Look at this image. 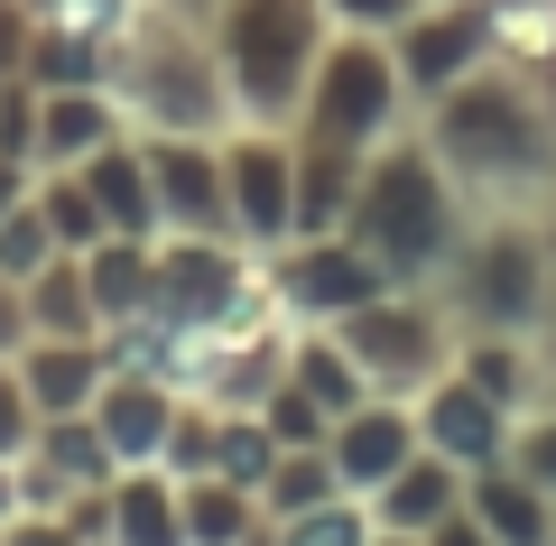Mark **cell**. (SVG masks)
Listing matches in <instances>:
<instances>
[{
    "label": "cell",
    "mask_w": 556,
    "mask_h": 546,
    "mask_svg": "<svg viewBox=\"0 0 556 546\" xmlns=\"http://www.w3.org/2000/svg\"><path fill=\"white\" fill-rule=\"evenodd\" d=\"M427 149L455 176V195L473 214H501V204H556V112L510 75V65H482L455 93L427 102Z\"/></svg>",
    "instance_id": "6da1fadb"
},
{
    "label": "cell",
    "mask_w": 556,
    "mask_h": 546,
    "mask_svg": "<svg viewBox=\"0 0 556 546\" xmlns=\"http://www.w3.org/2000/svg\"><path fill=\"white\" fill-rule=\"evenodd\" d=\"M464 223H473V204L455 195V176L437 167V149L417 130H390L362 157L353 223H343V232H353L399 288H437L445 259H455V241H464Z\"/></svg>",
    "instance_id": "7a4b0ae2"
},
{
    "label": "cell",
    "mask_w": 556,
    "mask_h": 546,
    "mask_svg": "<svg viewBox=\"0 0 556 546\" xmlns=\"http://www.w3.org/2000/svg\"><path fill=\"white\" fill-rule=\"evenodd\" d=\"M112 93L130 112V130H195L223 139L232 130V84H223L214 28L195 10H167V0H139L130 28L112 38Z\"/></svg>",
    "instance_id": "3957f363"
},
{
    "label": "cell",
    "mask_w": 556,
    "mask_h": 546,
    "mask_svg": "<svg viewBox=\"0 0 556 546\" xmlns=\"http://www.w3.org/2000/svg\"><path fill=\"white\" fill-rule=\"evenodd\" d=\"M214 28V56H223V84H232V112L251 130H298V102H306V75H316L325 38V0H214L204 10Z\"/></svg>",
    "instance_id": "277c9868"
},
{
    "label": "cell",
    "mask_w": 556,
    "mask_h": 546,
    "mask_svg": "<svg viewBox=\"0 0 556 546\" xmlns=\"http://www.w3.org/2000/svg\"><path fill=\"white\" fill-rule=\"evenodd\" d=\"M408 75H399V47L371 38V28H334L306 75V102H298V130L316 139H343V149H380L390 130H408Z\"/></svg>",
    "instance_id": "5b68a950"
},
{
    "label": "cell",
    "mask_w": 556,
    "mask_h": 546,
    "mask_svg": "<svg viewBox=\"0 0 556 546\" xmlns=\"http://www.w3.org/2000/svg\"><path fill=\"white\" fill-rule=\"evenodd\" d=\"M159 306L177 325L204 333H241V325H269L278 296L260 278V251L232 232H159Z\"/></svg>",
    "instance_id": "8992f818"
},
{
    "label": "cell",
    "mask_w": 556,
    "mask_h": 546,
    "mask_svg": "<svg viewBox=\"0 0 556 546\" xmlns=\"http://www.w3.org/2000/svg\"><path fill=\"white\" fill-rule=\"evenodd\" d=\"M334 333H343V352L362 361V380H371L380 398H417L445 361H455V315H445L437 288H380L371 306H353Z\"/></svg>",
    "instance_id": "52a82bcc"
},
{
    "label": "cell",
    "mask_w": 556,
    "mask_h": 546,
    "mask_svg": "<svg viewBox=\"0 0 556 546\" xmlns=\"http://www.w3.org/2000/svg\"><path fill=\"white\" fill-rule=\"evenodd\" d=\"M260 278H269V296H278V315H288V325H343V315L371 306L380 288H399V278L380 269L353 232L278 241V251H260Z\"/></svg>",
    "instance_id": "ba28073f"
},
{
    "label": "cell",
    "mask_w": 556,
    "mask_h": 546,
    "mask_svg": "<svg viewBox=\"0 0 556 546\" xmlns=\"http://www.w3.org/2000/svg\"><path fill=\"white\" fill-rule=\"evenodd\" d=\"M390 47H399V75H408V102L427 112V102L455 93L464 75L501 65V0H427Z\"/></svg>",
    "instance_id": "9c48e42d"
},
{
    "label": "cell",
    "mask_w": 556,
    "mask_h": 546,
    "mask_svg": "<svg viewBox=\"0 0 556 546\" xmlns=\"http://www.w3.org/2000/svg\"><path fill=\"white\" fill-rule=\"evenodd\" d=\"M223 186H232V232L251 251H278L298 232V149H288V130L232 120L223 130Z\"/></svg>",
    "instance_id": "30bf717a"
},
{
    "label": "cell",
    "mask_w": 556,
    "mask_h": 546,
    "mask_svg": "<svg viewBox=\"0 0 556 546\" xmlns=\"http://www.w3.org/2000/svg\"><path fill=\"white\" fill-rule=\"evenodd\" d=\"M149 186H159V223L167 232H232V186H223V139L195 130H139ZM241 241V232H232Z\"/></svg>",
    "instance_id": "8fae6325"
},
{
    "label": "cell",
    "mask_w": 556,
    "mask_h": 546,
    "mask_svg": "<svg viewBox=\"0 0 556 546\" xmlns=\"http://www.w3.org/2000/svg\"><path fill=\"white\" fill-rule=\"evenodd\" d=\"M112 482H121V454L102 445L93 408L38 417V435L20 454V509H75L84 491H112Z\"/></svg>",
    "instance_id": "7c38bea8"
},
{
    "label": "cell",
    "mask_w": 556,
    "mask_h": 546,
    "mask_svg": "<svg viewBox=\"0 0 556 546\" xmlns=\"http://www.w3.org/2000/svg\"><path fill=\"white\" fill-rule=\"evenodd\" d=\"M408 408H417V435H427V454H445V464H464V472L501 464V454H510V427H519V417L501 408V398H482L473 380L455 371V361H445V371L427 380Z\"/></svg>",
    "instance_id": "4fadbf2b"
},
{
    "label": "cell",
    "mask_w": 556,
    "mask_h": 546,
    "mask_svg": "<svg viewBox=\"0 0 556 546\" xmlns=\"http://www.w3.org/2000/svg\"><path fill=\"white\" fill-rule=\"evenodd\" d=\"M417 445H427V435H417V408H408V398H380V390L362 398V408H343L334 435H325V454H334L343 491H362V500H371V491L390 482Z\"/></svg>",
    "instance_id": "5bb4252c"
},
{
    "label": "cell",
    "mask_w": 556,
    "mask_h": 546,
    "mask_svg": "<svg viewBox=\"0 0 556 546\" xmlns=\"http://www.w3.org/2000/svg\"><path fill=\"white\" fill-rule=\"evenodd\" d=\"M177 408H186V390H167V380H149V371H112L93 390V427H102V445L121 454V472L130 464H167Z\"/></svg>",
    "instance_id": "9a60e30c"
},
{
    "label": "cell",
    "mask_w": 556,
    "mask_h": 546,
    "mask_svg": "<svg viewBox=\"0 0 556 546\" xmlns=\"http://www.w3.org/2000/svg\"><path fill=\"white\" fill-rule=\"evenodd\" d=\"M455 371L482 398H501L510 417L547 398V352H538V333H510V325H464L455 333Z\"/></svg>",
    "instance_id": "2e32d148"
},
{
    "label": "cell",
    "mask_w": 556,
    "mask_h": 546,
    "mask_svg": "<svg viewBox=\"0 0 556 546\" xmlns=\"http://www.w3.org/2000/svg\"><path fill=\"white\" fill-rule=\"evenodd\" d=\"M130 139V112H121L112 84H65V93H38V167H84L93 149Z\"/></svg>",
    "instance_id": "e0dca14e"
},
{
    "label": "cell",
    "mask_w": 556,
    "mask_h": 546,
    "mask_svg": "<svg viewBox=\"0 0 556 546\" xmlns=\"http://www.w3.org/2000/svg\"><path fill=\"white\" fill-rule=\"evenodd\" d=\"M464 509L492 528V546H556V491L529 482L510 454L482 464V472H464Z\"/></svg>",
    "instance_id": "ac0fdd59"
},
{
    "label": "cell",
    "mask_w": 556,
    "mask_h": 546,
    "mask_svg": "<svg viewBox=\"0 0 556 546\" xmlns=\"http://www.w3.org/2000/svg\"><path fill=\"white\" fill-rule=\"evenodd\" d=\"M20 380H28V398H38V417H75V408H93V390L112 380V361H102V333H28Z\"/></svg>",
    "instance_id": "d6986e66"
},
{
    "label": "cell",
    "mask_w": 556,
    "mask_h": 546,
    "mask_svg": "<svg viewBox=\"0 0 556 546\" xmlns=\"http://www.w3.org/2000/svg\"><path fill=\"white\" fill-rule=\"evenodd\" d=\"M288 149H298V232H343L353 223V186H362V157L371 149H343V139H316V130H288Z\"/></svg>",
    "instance_id": "ffe728a7"
},
{
    "label": "cell",
    "mask_w": 556,
    "mask_h": 546,
    "mask_svg": "<svg viewBox=\"0 0 556 546\" xmlns=\"http://www.w3.org/2000/svg\"><path fill=\"white\" fill-rule=\"evenodd\" d=\"M455 509H464V464H445V454H427V445L371 491V519L399 528V537H427V528L455 519Z\"/></svg>",
    "instance_id": "44dd1931"
},
{
    "label": "cell",
    "mask_w": 556,
    "mask_h": 546,
    "mask_svg": "<svg viewBox=\"0 0 556 546\" xmlns=\"http://www.w3.org/2000/svg\"><path fill=\"white\" fill-rule=\"evenodd\" d=\"M75 176L93 186V204H102L112 232H130V241H159L167 232V223H159V186H149V157H139V130L112 139V149H93Z\"/></svg>",
    "instance_id": "7402d4cb"
},
{
    "label": "cell",
    "mask_w": 556,
    "mask_h": 546,
    "mask_svg": "<svg viewBox=\"0 0 556 546\" xmlns=\"http://www.w3.org/2000/svg\"><path fill=\"white\" fill-rule=\"evenodd\" d=\"M177 519H186V546H269V509H260V491L223 482V472L177 482Z\"/></svg>",
    "instance_id": "603a6c76"
},
{
    "label": "cell",
    "mask_w": 556,
    "mask_h": 546,
    "mask_svg": "<svg viewBox=\"0 0 556 546\" xmlns=\"http://www.w3.org/2000/svg\"><path fill=\"white\" fill-rule=\"evenodd\" d=\"M112 546H186L177 472H167V464H130L112 482Z\"/></svg>",
    "instance_id": "cb8c5ba5"
},
{
    "label": "cell",
    "mask_w": 556,
    "mask_h": 546,
    "mask_svg": "<svg viewBox=\"0 0 556 546\" xmlns=\"http://www.w3.org/2000/svg\"><path fill=\"white\" fill-rule=\"evenodd\" d=\"M84 278H93V306H102V325H112V315H139V306H159V241L102 232L93 251H84Z\"/></svg>",
    "instance_id": "d4e9b609"
},
{
    "label": "cell",
    "mask_w": 556,
    "mask_h": 546,
    "mask_svg": "<svg viewBox=\"0 0 556 546\" xmlns=\"http://www.w3.org/2000/svg\"><path fill=\"white\" fill-rule=\"evenodd\" d=\"M288 380H298V390H316L334 417L371 398V380H362V361L343 352V333H334V325H298V333H288Z\"/></svg>",
    "instance_id": "484cf974"
},
{
    "label": "cell",
    "mask_w": 556,
    "mask_h": 546,
    "mask_svg": "<svg viewBox=\"0 0 556 546\" xmlns=\"http://www.w3.org/2000/svg\"><path fill=\"white\" fill-rule=\"evenodd\" d=\"M28 288V333H102V306H93V278H84V251H56Z\"/></svg>",
    "instance_id": "4316f807"
},
{
    "label": "cell",
    "mask_w": 556,
    "mask_h": 546,
    "mask_svg": "<svg viewBox=\"0 0 556 546\" xmlns=\"http://www.w3.org/2000/svg\"><path fill=\"white\" fill-rule=\"evenodd\" d=\"M334 491H343V472H334V454H325V445H278L269 482H260V509H269V519H298V509L334 500Z\"/></svg>",
    "instance_id": "83f0119b"
},
{
    "label": "cell",
    "mask_w": 556,
    "mask_h": 546,
    "mask_svg": "<svg viewBox=\"0 0 556 546\" xmlns=\"http://www.w3.org/2000/svg\"><path fill=\"white\" fill-rule=\"evenodd\" d=\"M38 214H47V232H56V251H93L112 223H102V204H93V186H84L75 167H38Z\"/></svg>",
    "instance_id": "f1b7e54d"
},
{
    "label": "cell",
    "mask_w": 556,
    "mask_h": 546,
    "mask_svg": "<svg viewBox=\"0 0 556 546\" xmlns=\"http://www.w3.org/2000/svg\"><path fill=\"white\" fill-rule=\"evenodd\" d=\"M28 84H38V93H65V84H112V47L38 20V47H28Z\"/></svg>",
    "instance_id": "f546056e"
},
{
    "label": "cell",
    "mask_w": 556,
    "mask_h": 546,
    "mask_svg": "<svg viewBox=\"0 0 556 546\" xmlns=\"http://www.w3.org/2000/svg\"><path fill=\"white\" fill-rule=\"evenodd\" d=\"M269 464H278V435L260 427V408H223V417H214V464H204V472L260 491V482H269ZM186 482H195V472H186Z\"/></svg>",
    "instance_id": "4dcf8cb0"
},
{
    "label": "cell",
    "mask_w": 556,
    "mask_h": 546,
    "mask_svg": "<svg viewBox=\"0 0 556 546\" xmlns=\"http://www.w3.org/2000/svg\"><path fill=\"white\" fill-rule=\"evenodd\" d=\"M371 500L362 491H334V500L298 509V519H269V546H371Z\"/></svg>",
    "instance_id": "1f68e13d"
},
{
    "label": "cell",
    "mask_w": 556,
    "mask_h": 546,
    "mask_svg": "<svg viewBox=\"0 0 556 546\" xmlns=\"http://www.w3.org/2000/svg\"><path fill=\"white\" fill-rule=\"evenodd\" d=\"M260 427H269L278 445H325V435H334V408L278 371V380H269V398H260Z\"/></svg>",
    "instance_id": "d6a6232c"
},
{
    "label": "cell",
    "mask_w": 556,
    "mask_h": 546,
    "mask_svg": "<svg viewBox=\"0 0 556 546\" xmlns=\"http://www.w3.org/2000/svg\"><path fill=\"white\" fill-rule=\"evenodd\" d=\"M28 186H38V176H28ZM47 259H56V232H47L38 195H20L10 214H0V278H38Z\"/></svg>",
    "instance_id": "836d02e7"
},
{
    "label": "cell",
    "mask_w": 556,
    "mask_h": 546,
    "mask_svg": "<svg viewBox=\"0 0 556 546\" xmlns=\"http://www.w3.org/2000/svg\"><path fill=\"white\" fill-rule=\"evenodd\" d=\"M510 464L529 472V482L556 491V390L538 398V408H519V427H510Z\"/></svg>",
    "instance_id": "e575fe53"
},
{
    "label": "cell",
    "mask_w": 556,
    "mask_h": 546,
    "mask_svg": "<svg viewBox=\"0 0 556 546\" xmlns=\"http://www.w3.org/2000/svg\"><path fill=\"white\" fill-rule=\"evenodd\" d=\"M0 157L38 167V84L28 75H0Z\"/></svg>",
    "instance_id": "d590c367"
},
{
    "label": "cell",
    "mask_w": 556,
    "mask_h": 546,
    "mask_svg": "<svg viewBox=\"0 0 556 546\" xmlns=\"http://www.w3.org/2000/svg\"><path fill=\"white\" fill-rule=\"evenodd\" d=\"M28 435H38V398H28L20 361L0 352V464H20V454H28Z\"/></svg>",
    "instance_id": "8d00e7d4"
},
{
    "label": "cell",
    "mask_w": 556,
    "mask_h": 546,
    "mask_svg": "<svg viewBox=\"0 0 556 546\" xmlns=\"http://www.w3.org/2000/svg\"><path fill=\"white\" fill-rule=\"evenodd\" d=\"M417 10H427V0H325V20H334V28H371V38H399Z\"/></svg>",
    "instance_id": "74e56055"
},
{
    "label": "cell",
    "mask_w": 556,
    "mask_h": 546,
    "mask_svg": "<svg viewBox=\"0 0 556 546\" xmlns=\"http://www.w3.org/2000/svg\"><path fill=\"white\" fill-rule=\"evenodd\" d=\"M0 546H93L65 509H20V519H0Z\"/></svg>",
    "instance_id": "f35d334b"
},
{
    "label": "cell",
    "mask_w": 556,
    "mask_h": 546,
    "mask_svg": "<svg viewBox=\"0 0 556 546\" xmlns=\"http://www.w3.org/2000/svg\"><path fill=\"white\" fill-rule=\"evenodd\" d=\"M28 47H38V0H0V75H28Z\"/></svg>",
    "instance_id": "ab89813d"
},
{
    "label": "cell",
    "mask_w": 556,
    "mask_h": 546,
    "mask_svg": "<svg viewBox=\"0 0 556 546\" xmlns=\"http://www.w3.org/2000/svg\"><path fill=\"white\" fill-rule=\"evenodd\" d=\"M0 352H10V361L28 352V288L20 278H0Z\"/></svg>",
    "instance_id": "60d3db41"
},
{
    "label": "cell",
    "mask_w": 556,
    "mask_h": 546,
    "mask_svg": "<svg viewBox=\"0 0 556 546\" xmlns=\"http://www.w3.org/2000/svg\"><path fill=\"white\" fill-rule=\"evenodd\" d=\"M427 546H492V528H482L473 509H455V519H437V528H427Z\"/></svg>",
    "instance_id": "b9f144b4"
},
{
    "label": "cell",
    "mask_w": 556,
    "mask_h": 546,
    "mask_svg": "<svg viewBox=\"0 0 556 546\" xmlns=\"http://www.w3.org/2000/svg\"><path fill=\"white\" fill-rule=\"evenodd\" d=\"M28 176H38V167H20V157H0V214H10V204L28 195Z\"/></svg>",
    "instance_id": "7bdbcfd3"
},
{
    "label": "cell",
    "mask_w": 556,
    "mask_h": 546,
    "mask_svg": "<svg viewBox=\"0 0 556 546\" xmlns=\"http://www.w3.org/2000/svg\"><path fill=\"white\" fill-rule=\"evenodd\" d=\"M538 352H547V390H556V288H547V315H538Z\"/></svg>",
    "instance_id": "ee69618b"
},
{
    "label": "cell",
    "mask_w": 556,
    "mask_h": 546,
    "mask_svg": "<svg viewBox=\"0 0 556 546\" xmlns=\"http://www.w3.org/2000/svg\"><path fill=\"white\" fill-rule=\"evenodd\" d=\"M0 519H20V464H0Z\"/></svg>",
    "instance_id": "f6af8a7d"
},
{
    "label": "cell",
    "mask_w": 556,
    "mask_h": 546,
    "mask_svg": "<svg viewBox=\"0 0 556 546\" xmlns=\"http://www.w3.org/2000/svg\"><path fill=\"white\" fill-rule=\"evenodd\" d=\"M371 546H427V537H399V528H371Z\"/></svg>",
    "instance_id": "bcb514c9"
},
{
    "label": "cell",
    "mask_w": 556,
    "mask_h": 546,
    "mask_svg": "<svg viewBox=\"0 0 556 546\" xmlns=\"http://www.w3.org/2000/svg\"><path fill=\"white\" fill-rule=\"evenodd\" d=\"M167 10H195V20H204V10H214V0H167Z\"/></svg>",
    "instance_id": "7dc6e473"
}]
</instances>
